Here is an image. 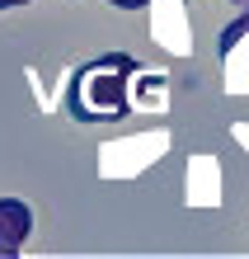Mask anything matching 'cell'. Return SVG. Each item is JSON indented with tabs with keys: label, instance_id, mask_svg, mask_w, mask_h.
Segmentation results:
<instances>
[{
	"label": "cell",
	"instance_id": "obj_1",
	"mask_svg": "<svg viewBox=\"0 0 249 259\" xmlns=\"http://www.w3.org/2000/svg\"><path fill=\"white\" fill-rule=\"evenodd\" d=\"M132 71H141L132 62V57H99V62L80 66L71 85V113L80 118V123H99V118H122L127 113V80Z\"/></svg>",
	"mask_w": 249,
	"mask_h": 259
},
{
	"label": "cell",
	"instance_id": "obj_2",
	"mask_svg": "<svg viewBox=\"0 0 249 259\" xmlns=\"http://www.w3.org/2000/svg\"><path fill=\"white\" fill-rule=\"evenodd\" d=\"M28 231H33V212L19 198H0V254H14L24 250Z\"/></svg>",
	"mask_w": 249,
	"mask_h": 259
},
{
	"label": "cell",
	"instance_id": "obj_3",
	"mask_svg": "<svg viewBox=\"0 0 249 259\" xmlns=\"http://www.w3.org/2000/svg\"><path fill=\"white\" fill-rule=\"evenodd\" d=\"M108 5H118V10H146L151 0H108Z\"/></svg>",
	"mask_w": 249,
	"mask_h": 259
},
{
	"label": "cell",
	"instance_id": "obj_4",
	"mask_svg": "<svg viewBox=\"0 0 249 259\" xmlns=\"http://www.w3.org/2000/svg\"><path fill=\"white\" fill-rule=\"evenodd\" d=\"M244 28H249V24H235V28H230V33H226V48H230V42H235V38L244 33Z\"/></svg>",
	"mask_w": 249,
	"mask_h": 259
},
{
	"label": "cell",
	"instance_id": "obj_5",
	"mask_svg": "<svg viewBox=\"0 0 249 259\" xmlns=\"http://www.w3.org/2000/svg\"><path fill=\"white\" fill-rule=\"evenodd\" d=\"M14 5H28V0H0V10H14Z\"/></svg>",
	"mask_w": 249,
	"mask_h": 259
},
{
	"label": "cell",
	"instance_id": "obj_6",
	"mask_svg": "<svg viewBox=\"0 0 249 259\" xmlns=\"http://www.w3.org/2000/svg\"><path fill=\"white\" fill-rule=\"evenodd\" d=\"M0 259H19V250H14V254H0Z\"/></svg>",
	"mask_w": 249,
	"mask_h": 259
},
{
	"label": "cell",
	"instance_id": "obj_7",
	"mask_svg": "<svg viewBox=\"0 0 249 259\" xmlns=\"http://www.w3.org/2000/svg\"><path fill=\"white\" fill-rule=\"evenodd\" d=\"M230 5H249V0H230Z\"/></svg>",
	"mask_w": 249,
	"mask_h": 259
}]
</instances>
